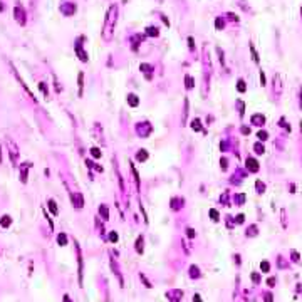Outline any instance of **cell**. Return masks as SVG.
Wrapping results in <instances>:
<instances>
[{
    "label": "cell",
    "mask_w": 302,
    "mask_h": 302,
    "mask_svg": "<svg viewBox=\"0 0 302 302\" xmlns=\"http://www.w3.org/2000/svg\"><path fill=\"white\" fill-rule=\"evenodd\" d=\"M118 17H119V5L118 4H111L107 7L106 17H104V24H102V40L104 42H111L114 37V29L118 25Z\"/></svg>",
    "instance_id": "1"
},
{
    "label": "cell",
    "mask_w": 302,
    "mask_h": 302,
    "mask_svg": "<svg viewBox=\"0 0 302 302\" xmlns=\"http://www.w3.org/2000/svg\"><path fill=\"white\" fill-rule=\"evenodd\" d=\"M84 42H86V35H79V37L74 40V52H76L77 59L81 62H89V54L84 49Z\"/></svg>",
    "instance_id": "2"
},
{
    "label": "cell",
    "mask_w": 302,
    "mask_h": 302,
    "mask_svg": "<svg viewBox=\"0 0 302 302\" xmlns=\"http://www.w3.org/2000/svg\"><path fill=\"white\" fill-rule=\"evenodd\" d=\"M59 12L64 17H74L77 12V4L74 0H60L59 4Z\"/></svg>",
    "instance_id": "3"
},
{
    "label": "cell",
    "mask_w": 302,
    "mask_h": 302,
    "mask_svg": "<svg viewBox=\"0 0 302 302\" xmlns=\"http://www.w3.org/2000/svg\"><path fill=\"white\" fill-rule=\"evenodd\" d=\"M13 20L22 27L27 24V10H25V7L22 4H19V2L13 5Z\"/></svg>",
    "instance_id": "4"
},
{
    "label": "cell",
    "mask_w": 302,
    "mask_h": 302,
    "mask_svg": "<svg viewBox=\"0 0 302 302\" xmlns=\"http://www.w3.org/2000/svg\"><path fill=\"white\" fill-rule=\"evenodd\" d=\"M7 153H9V158H10V161H12V165H17L20 151H19V146L15 145L12 139H7Z\"/></svg>",
    "instance_id": "5"
},
{
    "label": "cell",
    "mask_w": 302,
    "mask_h": 302,
    "mask_svg": "<svg viewBox=\"0 0 302 302\" xmlns=\"http://www.w3.org/2000/svg\"><path fill=\"white\" fill-rule=\"evenodd\" d=\"M9 66H10V69H12V74H13V76H15V79H17V82H19V84L22 86V87H24V91H25V92H27V94H29V96H30V99H32V101H34V102H37V99L34 98V94H32V91H30L29 87H27L25 81H24V79H22V76H20V74H19V71H17V69H15V67H13V64H12V62H9Z\"/></svg>",
    "instance_id": "6"
},
{
    "label": "cell",
    "mask_w": 302,
    "mask_h": 302,
    "mask_svg": "<svg viewBox=\"0 0 302 302\" xmlns=\"http://www.w3.org/2000/svg\"><path fill=\"white\" fill-rule=\"evenodd\" d=\"M30 168H32V163L25 161V163H20V166H19V180H20V183L25 185L27 181H29V171Z\"/></svg>",
    "instance_id": "7"
},
{
    "label": "cell",
    "mask_w": 302,
    "mask_h": 302,
    "mask_svg": "<svg viewBox=\"0 0 302 302\" xmlns=\"http://www.w3.org/2000/svg\"><path fill=\"white\" fill-rule=\"evenodd\" d=\"M74 245H76L77 264H79V267H77V274H79V284H82V254H81V247L77 245V242H74Z\"/></svg>",
    "instance_id": "8"
},
{
    "label": "cell",
    "mask_w": 302,
    "mask_h": 302,
    "mask_svg": "<svg viewBox=\"0 0 302 302\" xmlns=\"http://www.w3.org/2000/svg\"><path fill=\"white\" fill-rule=\"evenodd\" d=\"M145 35H148V37H158V35H160V27L158 25H148L145 29Z\"/></svg>",
    "instance_id": "9"
},
{
    "label": "cell",
    "mask_w": 302,
    "mask_h": 302,
    "mask_svg": "<svg viewBox=\"0 0 302 302\" xmlns=\"http://www.w3.org/2000/svg\"><path fill=\"white\" fill-rule=\"evenodd\" d=\"M47 208L52 212V215H55V217L59 215V208H57V203H55L54 198H49V200H47Z\"/></svg>",
    "instance_id": "10"
},
{
    "label": "cell",
    "mask_w": 302,
    "mask_h": 302,
    "mask_svg": "<svg viewBox=\"0 0 302 302\" xmlns=\"http://www.w3.org/2000/svg\"><path fill=\"white\" fill-rule=\"evenodd\" d=\"M37 86H39V89H40V92H42V96H44V98H45V99H49V84H47L45 81H40Z\"/></svg>",
    "instance_id": "11"
},
{
    "label": "cell",
    "mask_w": 302,
    "mask_h": 302,
    "mask_svg": "<svg viewBox=\"0 0 302 302\" xmlns=\"http://www.w3.org/2000/svg\"><path fill=\"white\" fill-rule=\"evenodd\" d=\"M77 89H79V96H82V91H84V72L77 74Z\"/></svg>",
    "instance_id": "12"
},
{
    "label": "cell",
    "mask_w": 302,
    "mask_h": 302,
    "mask_svg": "<svg viewBox=\"0 0 302 302\" xmlns=\"http://www.w3.org/2000/svg\"><path fill=\"white\" fill-rule=\"evenodd\" d=\"M139 69L146 74V79H151V77H153V76H151V72H153V66H149V64H141Z\"/></svg>",
    "instance_id": "13"
},
{
    "label": "cell",
    "mask_w": 302,
    "mask_h": 302,
    "mask_svg": "<svg viewBox=\"0 0 302 302\" xmlns=\"http://www.w3.org/2000/svg\"><path fill=\"white\" fill-rule=\"evenodd\" d=\"M215 29H217V30H223V29H225V17L218 15V17L215 19Z\"/></svg>",
    "instance_id": "14"
},
{
    "label": "cell",
    "mask_w": 302,
    "mask_h": 302,
    "mask_svg": "<svg viewBox=\"0 0 302 302\" xmlns=\"http://www.w3.org/2000/svg\"><path fill=\"white\" fill-rule=\"evenodd\" d=\"M0 225L4 227V228H9V227L12 225V218H10V215H4V217L0 218Z\"/></svg>",
    "instance_id": "15"
},
{
    "label": "cell",
    "mask_w": 302,
    "mask_h": 302,
    "mask_svg": "<svg viewBox=\"0 0 302 302\" xmlns=\"http://www.w3.org/2000/svg\"><path fill=\"white\" fill-rule=\"evenodd\" d=\"M57 243H59L60 247H66V245H67V235L60 232V233L57 235Z\"/></svg>",
    "instance_id": "16"
},
{
    "label": "cell",
    "mask_w": 302,
    "mask_h": 302,
    "mask_svg": "<svg viewBox=\"0 0 302 302\" xmlns=\"http://www.w3.org/2000/svg\"><path fill=\"white\" fill-rule=\"evenodd\" d=\"M128 102L131 104V106H138V102H139V99H138L136 94H128Z\"/></svg>",
    "instance_id": "17"
},
{
    "label": "cell",
    "mask_w": 302,
    "mask_h": 302,
    "mask_svg": "<svg viewBox=\"0 0 302 302\" xmlns=\"http://www.w3.org/2000/svg\"><path fill=\"white\" fill-rule=\"evenodd\" d=\"M193 82H195V81H193V77L190 76V74H186V76H185V86H186V89H192Z\"/></svg>",
    "instance_id": "18"
},
{
    "label": "cell",
    "mask_w": 302,
    "mask_h": 302,
    "mask_svg": "<svg viewBox=\"0 0 302 302\" xmlns=\"http://www.w3.org/2000/svg\"><path fill=\"white\" fill-rule=\"evenodd\" d=\"M99 213H102L104 220H109V213H107V207H106V205H101V207H99Z\"/></svg>",
    "instance_id": "19"
},
{
    "label": "cell",
    "mask_w": 302,
    "mask_h": 302,
    "mask_svg": "<svg viewBox=\"0 0 302 302\" xmlns=\"http://www.w3.org/2000/svg\"><path fill=\"white\" fill-rule=\"evenodd\" d=\"M237 89L240 91V92H245L247 86H245V81H243V79H238V81H237Z\"/></svg>",
    "instance_id": "20"
},
{
    "label": "cell",
    "mask_w": 302,
    "mask_h": 302,
    "mask_svg": "<svg viewBox=\"0 0 302 302\" xmlns=\"http://www.w3.org/2000/svg\"><path fill=\"white\" fill-rule=\"evenodd\" d=\"M136 252L138 254H143V237H138V240H136Z\"/></svg>",
    "instance_id": "21"
},
{
    "label": "cell",
    "mask_w": 302,
    "mask_h": 302,
    "mask_svg": "<svg viewBox=\"0 0 302 302\" xmlns=\"http://www.w3.org/2000/svg\"><path fill=\"white\" fill-rule=\"evenodd\" d=\"M190 277H200V270H198V267H195V265L190 267Z\"/></svg>",
    "instance_id": "22"
},
{
    "label": "cell",
    "mask_w": 302,
    "mask_h": 302,
    "mask_svg": "<svg viewBox=\"0 0 302 302\" xmlns=\"http://www.w3.org/2000/svg\"><path fill=\"white\" fill-rule=\"evenodd\" d=\"M188 49H190V52H195V39L193 37H188Z\"/></svg>",
    "instance_id": "23"
},
{
    "label": "cell",
    "mask_w": 302,
    "mask_h": 302,
    "mask_svg": "<svg viewBox=\"0 0 302 302\" xmlns=\"http://www.w3.org/2000/svg\"><path fill=\"white\" fill-rule=\"evenodd\" d=\"M225 15H227V19H228L230 22H238V17H237V15H235L233 12H227Z\"/></svg>",
    "instance_id": "24"
},
{
    "label": "cell",
    "mask_w": 302,
    "mask_h": 302,
    "mask_svg": "<svg viewBox=\"0 0 302 302\" xmlns=\"http://www.w3.org/2000/svg\"><path fill=\"white\" fill-rule=\"evenodd\" d=\"M89 151H91V154H92L94 158H99V156L102 154V153H101V149H98V148H91Z\"/></svg>",
    "instance_id": "25"
},
{
    "label": "cell",
    "mask_w": 302,
    "mask_h": 302,
    "mask_svg": "<svg viewBox=\"0 0 302 302\" xmlns=\"http://www.w3.org/2000/svg\"><path fill=\"white\" fill-rule=\"evenodd\" d=\"M250 51H252V55H254V60H255V62H259V55H257V51H255V47L252 45V44H250Z\"/></svg>",
    "instance_id": "26"
},
{
    "label": "cell",
    "mask_w": 302,
    "mask_h": 302,
    "mask_svg": "<svg viewBox=\"0 0 302 302\" xmlns=\"http://www.w3.org/2000/svg\"><path fill=\"white\" fill-rule=\"evenodd\" d=\"M260 268H262L264 272H268V268H270V265H268V262H262V264H260Z\"/></svg>",
    "instance_id": "27"
},
{
    "label": "cell",
    "mask_w": 302,
    "mask_h": 302,
    "mask_svg": "<svg viewBox=\"0 0 302 302\" xmlns=\"http://www.w3.org/2000/svg\"><path fill=\"white\" fill-rule=\"evenodd\" d=\"M210 215H212V220H215V221H217L218 220V213H217V210H210Z\"/></svg>",
    "instance_id": "28"
},
{
    "label": "cell",
    "mask_w": 302,
    "mask_h": 302,
    "mask_svg": "<svg viewBox=\"0 0 302 302\" xmlns=\"http://www.w3.org/2000/svg\"><path fill=\"white\" fill-rule=\"evenodd\" d=\"M109 240H111V242H116V240H118V233H116V232H111Z\"/></svg>",
    "instance_id": "29"
},
{
    "label": "cell",
    "mask_w": 302,
    "mask_h": 302,
    "mask_svg": "<svg viewBox=\"0 0 302 302\" xmlns=\"http://www.w3.org/2000/svg\"><path fill=\"white\" fill-rule=\"evenodd\" d=\"M138 160H146V153H138Z\"/></svg>",
    "instance_id": "30"
},
{
    "label": "cell",
    "mask_w": 302,
    "mask_h": 302,
    "mask_svg": "<svg viewBox=\"0 0 302 302\" xmlns=\"http://www.w3.org/2000/svg\"><path fill=\"white\" fill-rule=\"evenodd\" d=\"M62 301H64V302H72V301H71V297H69L67 294H64V297H62Z\"/></svg>",
    "instance_id": "31"
},
{
    "label": "cell",
    "mask_w": 302,
    "mask_h": 302,
    "mask_svg": "<svg viewBox=\"0 0 302 302\" xmlns=\"http://www.w3.org/2000/svg\"><path fill=\"white\" fill-rule=\"evenodd\" d=\"M255 149H257V153H259V154H260V153H264V146H262V148H260V146H259V145H257V146H255Z\"/></svg>",
    "instance_id": "32"
},
{
    "label": "cell",
    "mask_w": 302,
    "mask_h": 302,
    "mask_svg": "<svg viewBox=\"0 0 302 302\" xmlns=\"http://www.w3.org/2000/svg\"><path fill=\"white\" fill-rule=\"evenodd\" d=\"M252 279H254V282H259V280H260L259 274H254V275H252Z\"/></svg>",
    "instance_id": "33"
},
{
    "label": "cell",
    "mask_w": 302,
    "mask_h": 302,
    "mask_svg": "<svg viewBox=\"0 0 302 302\" xmlns=\"http://www.w3.org/2000/svg\"><path fill=\"white\" fill-rule=\"evenodd\" d=\"M186 232H188V237H195V232H193L192 228H188Z\"/></svg>",
    "instance_id": "34"
},
{
    "label": "cell",
    "mask_w": 302,
    "mask_h": 302,
    "mask_svg": "<svg viewBox=\"0 0 302 302\" xmlns=\"http://www.w3.org/2000/svg\"><path fill=\"white\" fill-rule=\"evenodd\" d=\"M193 302H201V297L200 295H195V297H193Z\"/></svg>",
    "instance_id": "35"
},
{
    "label": "cell",
    "mask_w": 302,
    "mask_h": 302,
    "mask_svg": "<svg viewBox=\"0 0 302 302\" xmlns=\"http://www.w3.org/2000/svg\"><path fill=\"white\" fill-rule=\"evenodd\" d=\"M274 284H275V279H268V285H270V287H274Z\"/></svg>",
    "instance_id": "36"
},
{
    "label": "cell",
    "mask_w": 302,
    "mask_h": 302,
    "mask_svg": "<svg viewBox=\"0 0 302 302\" xmlns=\"http://www.w3.org/2000/svg\"><path fill=\"white\" fill-rule=\"evenodd\" d=\"M4 10H5V5H4V2L0 0V12H4Z\"/></svg>",
    "instance_id": "37"
},
{
    "label": "cell",
    "mask_w": 302,
    "mask_h": 302,
    "mask_svg": "<svg viewBox=\"0 0 302 302\" xmlns=\"http://www.w3.org/2000/svg\"><path fill=\"white\" fill-rule=\"evenodd\" d=\"M301 15H302V9H301Z\"/></svg>",
    "instance_id": "38"
},
{
    "label": "cell",
    "mask_w": 302,
    "mask_h": 302,
    "mask_svg": "<svg viewBox=\"0 0 302 302\" xmlns=\"http://www.w3.org/2000/svg\"><path fill=\"white\" fill-rule=\"evenodd\" d=\"M0 154H2V149H0Z\"/></svg>",
    "instance_id": "39"
}]
</instances>
